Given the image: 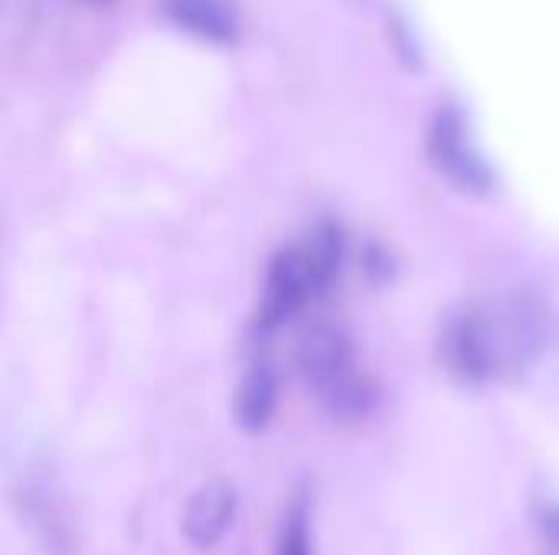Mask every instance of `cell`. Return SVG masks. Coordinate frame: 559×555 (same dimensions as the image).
Masks as SVG:
<instances>
[{
  "mask_svg": "<svg viewBox=\"0 0 559 555\" xmlns=\"http://www.w3.org/2000/svg\"><path fill=\"white\" fill-rule=\"evenodd\" d=\"M547 317L531 298H495L455 314L442 334V360L459 379L488 383L521 373L544 347Z\"/></svg>",
  "mask_w": 559,
  "mask_h": 555,
  "instance_id": "obj_1",
  "label": "cell"
},
{
  "mask_svg": "<svg viewBox=\"0 0 559 555\" xmlns=\"http://www.w3.org/2000/svg\"><path fill=\"white\" fill-rule=\"evenodd\" d=\"M344 262V239L337 226H314L298 245L282 249L265 272L262 301H259V327H278L295 317L311 298L324 294Z\"/></svg>",
  "mask_w": 559,
  "mask_h": 555,
  "instance_id": "obj_2",
  "label": "cell"
},
{
  "mask_svg": "<svg viewBox=\"0 0 559 555\" xmlns=\"http://www.w3.org/2000/svg\"><path fill=\"white\" fill-rule=\"evenodd\" d=\"M298 370L334 419L357 422L370 412L373 389L357 370L350 340L337 327L321 324L305 334L298 347Z\"/></svg>",
  "mask_w": 559,
  "mask_h": 555,
  "instance_id": "obj_3",
  "label": "cell"
},
{
  "mask_svg": "<svg viewBox=\"0 0 559 555\" xmlns=\"http://www.w3.org/2000/svg\"><path fill=\"white\" fill-rule=\"evenodd\" d=\"M160 13L180 33L213 46L236 43L242 26L239 0H160Z\"/></svg>",
  "mask_w": 559,
  "mask_h": 555,
  "instance_id": "obj_4",
  "label": "cell"
},
{
  "mask_svg": "<svg viewBox=\"0 0 559 555\" xmlns=\"http://www.w3.org/2000/svg\"><path fill=\"white\" fill-rule=\"evenodd\" d=\"M429 154L436 157V164L465 190H488V167L481 164V157L475 154V147L465 137V128L455 114L442 111L432 128H429Z\"/></svg>",
  "mask_w": 559,
  "mask_h": 555,
  "instance_id": "obj_5",
  "label": "cell"
},
{
  "mask_svg": "<svg viewBox=\"0 0 559 555\" xmlns=\"http://www.w3.org/2000/svg\"><path fill=\"white\" fill-rule=\"evenodd\" d=\"M239 497L229 484H206L190 497L183 514V533L193 546H216L236 520Z\"/></svg>",
  "mask_w": 559,
  "mask_h": 555,
  "instance_id": "obj_6",
  "label": "cell"
},
{
  "mask_svg": "<svg viewBox=\"0 0 559 555\" xmlns=\"http://www.w3.org/2000/svg\"><path fill=\"white\" fill-rule=\"evenodd\" d=\"M278 406V376L272 366L255 363L246 370L239 389H236V419L246 432H259L272 422Z\"/></svg>",
  "mask_w": 559,
  "mask_h": 555,
  "instance_id": "obj_7",
  "label": "cell"
},
{
  "mask_svg": "<svg viewBox=\"0 0 559 555\" xmlns=\"http://www.w3.org/2000/svg\"><path fill=\"white\" fill-rule=\"evenodd\" d=\"M278 555H314L311 550V523H308V507L295 504L285 530H282V543H278Z\"/></svg>",
  "mask_w": 559,
  "mask_h": 555,
  "instance_id": "obj_8",
  "label": "cell"
},
{
  "mask_svg": "<svg viewBox=\"0 0 559 555\" xmlns=\"http://www.w3.org/2000/svg\"><path fill=\"white\" fill-rule=\"evenodd\" d=\"M537 533H540V540H544L547 553L559 555V507L557 504H547V507H540V514H537Z\"/></svg>",
  "mask_w": 559,
  "mask_h": 555,
  "instance_id": "obj_9",
  "label": "cell"
},
{
  "mask_svg": "<svg viewBox=\"0 0 559 555\" xmlns=\"http://www.w3.org/2000/svg\"><path fill=\"white\" fill-rule=\"evenodd\" d=\"M85 3H111V0H85Z\"/></svg>",
  "mask_w": 559,
  "mask_h": 555,
  "instance_id": "obj_10",
  "label": "cell"
}]
</instances>
